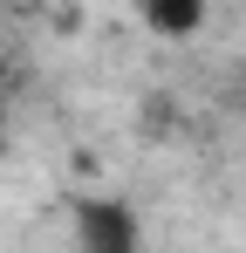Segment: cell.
Returning <instances> with one entry per match:
<instances>
[{"mask_svg": "<svg viewBox=\"0 0 246 253\" xmlns=\"http://www.w3.org/2000/svg\"><path fill=\"white\" fill-rule=\"evenodd\" d=\"M144 21H151L158 35H199V28H205V7H199V0H151Z\"/></svg>", "mask_w": 246, "mask_h": 253, "instance_id": "cell-2", "label": "cell"}, {"mask_svg": "<svg viewBox=\"0 0 246 253\" xmlns=\"http://www.w3.org/2000/svg\"><path fill=\"white\" fill-rule=\"evenodd\" d=\"M76 233H82V253H137V212L123 199H82Z\"/></svg>", "mask_w": 246, "mask_h": 253, "instance_id": "cell-1", "label": "cell"}]
</instances>
